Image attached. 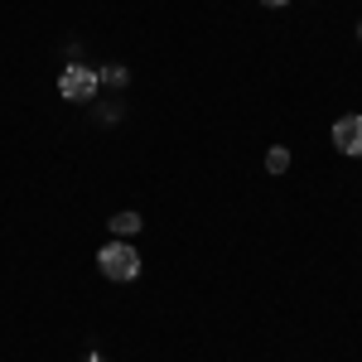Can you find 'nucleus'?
Returning <instances> with one entry per match:
<instances>
[{"mask_svg": "<svg viewBox=\"0 0 362 362\" xmlns=\"http://www.w3.org/2000/svg\"><path fill=\"white\" fill-rule=\"evenodd\" d=\"M97 266H102V276H107V280H121V285H126V280L140 276V251L131 247V242H121V237H116L112 247L97 251Z\"/></svg>", "mask_w": 362, "mask_h": 362, "instance_id": "1", "label": "nucleus"}, {"mask_svg": "<svg viewBox=\"0 0 362 362\" xmlns=\"http://www.w3.org/2000/svg\"><path fill=\"white\" fill-rule=\"evenodd\" d=\"M97 68H83V63H73V68H63V78H58V92L68 97V102H92V92H97Z\"/></svg>", "mask_w": 362, "mask_h": 362, "instance_id": "2", "label": "nucleus"}, {"mask_svg": "<svg viewBox=\"0 0 362 362\" xmlns=\"http://www.w3.org/2000/svg\"><path fill=\"white\" fill-rule=\"evenodd\" d=\"M334 145L343 155H362V116H338L334 121Z\"/></svg>", "mask_w": 362, "mask_h": 362, "instance_id": "3", "label": "nucleus"}, {"mask_svg": "<svg viewBox=\"0 0 362 362\" xmlns=\"http://www.w3.org/2000/svg\"><path fill=\"white\" fill-rule=\"evenodd\" d=\"M140 227H145V223H140V213H131V208H126V213H116V218H112V232L121 237V242H126V237H136Z\"/></svg>", "mask_w": 362, "mask_h": 362, "instance_id": "4", "label": "nucleus"}, {"mask_svg": "<svg viewBox=\"0 0 362 362\" xmlns=\"http://www.w3.org/2000/svg\"><path fill=\"white\" fill-rule=\"evenodd\" d=\"M266 169H271V174H285V169H290V150H285V145H271V150H266Z\"/></svg>", "mask_w": 362, "mask_h": 362, "instance_id": "5", "label": "nucleus"}, {"mask_svg": "<svg viewBox=\"0 0 362 362\" xmlns=\"http://www.w3.org/2000/svg\"><path fill=\"white\" fill-rule=\"evenodd\" d=\"M97 83L121 87V83H126V68H121V63H112V68H102V73H97Z\"/></svg>", "mask_w": 362, "mask_h": 362, "instance_id": "6", "label": "nucleus"}, {"mask_svg": "<svg viewBox=\"0 0 362 362\" xmlns=\"http://www.w3.org/2000/svg\"><path fill=\"white\" fill-rule=\"evenodd\" d=\"M261 5H290V0H261Z\"/></svg>", "mask_w": 362, "mask_h": 362, "instance_id": "7", "label": "nucleus"}, {"mask_svg": "<svg viewBox=\"0 0 362 362\" xmlns=\"http://www.w3.org/2000/svg\"><path fill=\"white\" fill-rule=\"evenodd\" d=\"M358 34H362V25H358Z\"/></svg>", "mask_w": 362, "mask_h": 362, "instance_id": "8", "label": "nucleus"}]
</instances>
